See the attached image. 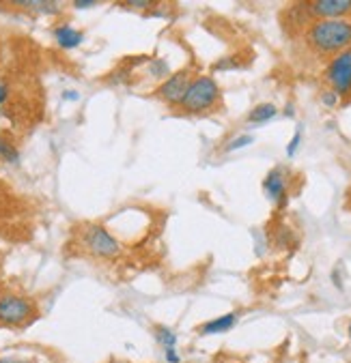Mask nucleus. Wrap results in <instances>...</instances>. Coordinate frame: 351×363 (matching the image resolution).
I'll list each match as a JSON object with an SVG mask.
<instances>
[{"mask_svg":"<svg viewBox=\"0 0 351 363\" xmlns=\"http://www.w3.org/2000/svg\"><path fill=\"white\" fill-rule=\"evenodd\" d=\"M306 39L319 54H341L351 45V22L349 20H317L310 24Z\"/></svg>","mask_w":351,"mask_h":363,"instance_id":"f257e3e1","label":"nucleus"},{"mask_svg":"<svg viewBox=\"0 0 351 363\" xmlns=\"http://www.w3.org/2000/svg\"><path fill=\"white\" fill-rule=\"evenodd\" d=\"M220 101V86L212 76L192 78L185 97L181 101V110L188 114H205L214 110Z\"/></svg>","mask_w":351,"mask_h":363,"instance_id":"f03ea898","label":"nucleus"},{"mask_svg":"<svg viewBox=\"0 0 351 363\" xmlns=\"http://www.w3.org/2000/svg\"><path fill=\"white\" fill-rule=\"evenodd\" d=\"M82 243L97 258H114L117 253H121L119 239L108 228H103L101 224L86 226L84 232H82Z\"/></svg>","mask_w":351,"mask_h":363,"instance_id":"7ed1b4c3","label":"nucleus"},{"mask_svg":"<svg viewBox=\"0 0 351 363\" xmlns=\"http://www.w3.org/2000/svg\"><path fill=\"white\" fill-rule=\"evenodd\" d=\"M34 318V305L20 295H3L0 297V324L22 326Z\"/></svg>","mask_w":351,"mask_h":363,"instance_id":"20e7f679","label":"nucleus"},{"mask_svg":"<svg viewBox=\"0 0 351 363\" xmlns=\"http://www.w3.org/2000/svg\"><path fill=\"white\" fill-rule=\"evenodd\" d=\"M328 82L332 86V93L347 95L351 93V50L337 54L328 65Z\"/></svg>","mask_w":351,"mask_h":363,"instance_id":"39448f33","label":"nucleus"},{"mask_svg":"<svg viewBox=\"0 0 351 363\" xmlns=\"http://www.w3.org/2000/svg\"><path fill=\"white\" fill-rule=\"evenodd\" d=\"M192 82V74L190 69H179V71H172V74L157 86L155 95L160 97L164 103L168 105H181L183 97H185V90Z\"/></svg>","mask_w":351,"mask_h":363,"instance_id":"423d86ee","label":"nucleus"},{"mask_svg":"<svg viewBox=\"0 0 351 363\" xmlns=\"http://www.w3.org/2000/svg\"><path fill=\"white\" fill-rule=\"evenodd\" d=\"M306 7L319 20H345V15L351 13V0H314Z\"/></svg>","mask_w":351,"mask_h":363,"instance_id":"0eeeda50","label":"nucleus"},{"mask_svg":"<svg viewBox=\"0 0 351 363\" xmlns=\"http://www.w3.org/2000/svg\"><path fill=\"white\" fill-rule=\"evenodd\" d=\"M287 174L283 168H274L268 172V176L263 178V191L270 198L272 203H276L278 207H285L287 205Z\"/></svg>","mask_w":351,"mask_h":363,"instance_id":"6e6552de","label":"nucleus"},{"mask_svg":"<svg viewBox=\"0 0 351 363\" xmlns=\"http://www.w3.org/2000/svg\"><path fill=\"white\" fill-rule=\"evenodd\" d=\"M52 34H54V41L61 50H76L82 45L84 41V32L72 24H59L52 28Z\"/></svg>","mask_w":351,"mask_h":363,"instance_id":"1a4fd4ad","label":"nucleus"},{"mask_svg":"<svg viewBox=\"0 0 351 363\" xmlns=\"http://www.w3.org/2000/svg\"><path fill=\"white\" fill-rule=\"evenodd\" d=\"M237 314L235 312H229V314H222L218 318H212V320H207L199 326V333L201 335H218V333H224V331H229L233 329V326L237 324Z\"/></svg>","mask_w":351,"mask_h":363,"instance_id":"9d476101","label":"nucleus"},{"mask_svg":"<svg viewBox=\"0 0 351 363\" xmlns=\"http://www.w3.org/2000/svg\"><path fill=\"white\" fill-rule=\"evenodd\" d=\"M153 338H155V342L160 344V349L164 351V353H168V351H177V333H174L170 326H166V324H157L155 329H153Z\"/></svg>","mask_w":351,"mask_h":363,"instance_id":"9b49d317","label":"nucleus"},{"mask_svg":"<svg viewBox=\"0 0 351 363\" xmlns=\"http://www.w3.org/2000/svg\"><path fill=\"white\" fill-rule=\"evenodd\" d=\"M274 116H278V107H276L274 103L265 101V103H259V105L252 107L250 114H248V123H252V125H263V123L272 121Z\"/></svg>","mask_w":351,"mask_h":363,"instance_id":"f8f14e48","label":"nucleus"},{"mask_svg":"<svg viewBox=\"0 0 351 363\" xmlns=\"http://www.w3.org/2000/svg\"><path fill=\"white\" fill-rule=\"evenodd\" d=\"M24 9H30L34 13H41V15H59L63 11L61 3H52V0H30V3H17Z\"/></svg>","mask_w":351,"mask_h":363,"instance_id":"ddd939ff","label":"nucleus"},{"mask_svg":"<svg viewBox=\"0 0 351 363\" xmlns=\"http://www.w3.org/2000/svg\"><path fill=\"white\" fill-rule=\"evenodd\" d=\"M147 74L153 78V80H157V82H164L172 71H170V65H168V61L166 59H151L149 63H147Z\"/></svg>","mask_w":351,"mask_h":363,"instance_id":"4468645a","label":"nucleus"},{"mask_svg":"<svg viewBox=\"0 0 351 363\" xmlns=\"http://www.w3.org/2000/svg\"><path fill=\"white\" fill-rule=\"evenodd\" d=\"M0 159L11 163V166H17L20 163V151L15 149V144L0 132Z\"/></svg>","mask_w":351,"mask_h":363,"instance_id":"2eb2a0df","label":"nucleus"},{"mask_svg":"<svg viewBox=\"0 0 351 363\" xmlns=\"http://www.w3.org/2000/svg\"><path fill=\"white\" fill-rule=\"evenodd\" d=\"M252 142H254V138H252V136H248V134H241V136L233 138L229 144H226V147H224V151H226V153H233V151H239V149L250 147Z\"/></svg>","mask_w":351,"mask_h":363,"instance_id":"dca6fc26","label":"nucleus"},{"mask_svg":"<svg viewBox=\"0 0 351 363\" xmlns=\"http://www.w3.org/2000/svg\"><path fill=\"white\" fill-rule=\"evenodd\" d=\"M300 144H302V129H297L295 136L291 138V142L287 144V155L293 157L297 153V149H300Z\"/></svg>","mask_w":351,"mask_h":363,"instance_id":"f3484780","label":"nucleus"},{"mask_svg":"<svg viewBox=\"0 0 351 363\" xmlns=\"http://www.w3.org/2000/svg\"><path fill=\"white\" fill-rule=\"evenodd\" d=\"M119 7H123V9H145V11H149L151 7H153V3H147V0H130V3H121Z\"/></svg>","mask_w":351,"mask_h":363,"instance_id":"a211bd4d","label":"nucleus"},{"mask_svg":"<svg viewBox=\"0 0 351 363\" xmlns=\"http://www.w3.org/2000/svg\"><path fill=\"white\" fill-rule=\"evenodd\" d=\"M99 3H95V0H76L74 3V9H93L97 7Z\"/></svg>","mask_w":351,"mask_h":363,"instance_id":"6ab92c4d","label":"nucleus"},{"mask_svg":"<svg viewBox=\"0 0 351 363\" xmlns=\"http://www.w3.org/2000/svg\"><path fill=\"white\" fill-rule=\"evenodd\" d=\"M321 101L325 103V105H337L339 103V95L337 93H332V90H330V93H323V97H321Z\"/></svg>","mask_w":351,"mask_h":363,"instance_id":"aec40b11","label":"nucleus"},{"mask_svg":"<svg viewBox=\"0 0 351 363\" xmlns=\"http://www.w3.org/2000/svg\"><path fill=\"white\" fill-rule=\"evenodd\" d=\"M65 101H78L80 99V93H78V90H72V88H69V90H63V95H61Z\"/></svg>","mask_w":351,"mask_h":363,"instance_id":"412c9836","label":"nucleus"},{"mask_svg":"<svg viewBox=\"0 0 351 363\" xmlns=\"http://www.w3.org/2000/svg\"><path fill=\"white\" fill-rule=\"evenodd\" d=\"M9 101V86L5 82H0V105H5Z\"/></svg>","mask_w":351,"mask_h":363,"instance_id":"4be33fe9","label":"nucleus"},{"mask_svg":"<svg viewBox=\"0 0 351 363\" xmlns=\"http://www.w3.org/2000/svg\"><path fill=\"white\" fill-rule=\"evenodd\" d=\"M0 363H32L28 359H15V357H0Z\"/></svg>","mask_w":351,"mask_h":363,"instance_id":"5701e85b","label":"nucleus"},{"mask_svg":"<svg viewBox=\"0 0 351 363\" xmlns=\"http://www.w3.org/2000/svg\"><path fill=\"white\" fill-rule=\"evenodd\" d=\"M108 363H130V361H121V359H110Z\"/></svg>","mask_w":351,"mask_h":363,"instance_id":"b1692460","label":"nucleus"},{"mask_svg":"<svg viewBox=\"0 0 351 363\" xmlns=\"http://www.w3.org/2000/svg\"><path fill=\"white\" fill-rule=\"evenodd\" d=\"M347 331H349V338H351V322H349V329Z\"/></svg>","mask_w":351,"mask_h":363,"instance_id":"393cba45","label":"nucleus"}]
</instances>
